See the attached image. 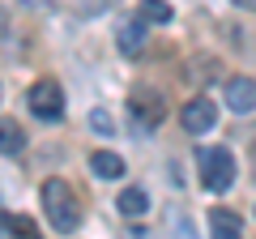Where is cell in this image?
Returning a JSON list of instances; mask_svg holds the SVG:
<instances>
[{
    "instance_id": "obj_4",
    "label": "cell",
    "mask_w": 256,
    "mask_h": 239,
    "mask_svg": "<svg viewBox=\"0 0 256 239\" xmlns=\"http://www.w3.org/2000/svg\"><path fill=\"white\" fill-rule=\"evenodd\" d=\"M26 102H30V111H34L38 120H60L64 116V90H60V82H52V77H43V82L30 86Z\"/></svg>"
},
{
    "instance_id": "obj_3",
    "label": "cell",
    "mask_w": 256,
    "mask_h": 239,
    "mask_svg": "<svg viewBox=\"0 0 256 239\" xmlns=\"http://www.w3.org/2000/svg\"><path fill=\"white\" fill-rule=\"evenodd\" d=\"M128 116H132V124H137V132H154L158 124H162L166 116V102L158 90H132V98H128Z\"/></svg>"
},
{
    "instance_id": "obj_8",
    "label": "cell",
    "mask_w": 256,
    "mask_h": 239,
    "mask_svg": "<svg viewBox=\"0 0 256 239\" xmlns=\"http://www.w3.org/2000/svg\"><path fill=\"white\" fill-rule=\"evenodd\" d=\"M141 47H146V18L124 22V26H120V52L132 56V52H141Z\"/></svg>"
},
{
    "instance_id": "obj_11",
    "label": "cell",
    "mask_w": 256,
    "mask_h": 239,
    "mask_svg": "<svg viewBox=\"0 0 256 239\" xmlns=\"http://www.w3.org/2000/svg\"><path fill=\"white\" fill-rule=\"evenodd\" d=\"M116 205H120V214H124V218H141V214L150 210V196L141 192V188H124Z\"/></svg>"
},
{
    "instance_id": "obj_7",
    "label": "cell",
    "mask_w": 256,
    "mask_h": 239,
    "mask_svg": "<svg viewBox=\"0 0 256 239\" xmlns=\"http://www.w3.org/2000/svg\"><path fill=\"white\" fill-rule=\"evenodd\" d=\"M210 230L214 235H222V239H230V235H244V218H239L235 210H210Z\"/></svg>"
},
{
    "instance_id": "obj_9",
    "label": "cell",
    "mask_w": 256,
    "mask_h": 239,
    "mask_svg": "<svg viewBox=\"0 0 256 239\" xmlns=\"http://www.w3.org/2000/svg\"><path fill=\"white\" fill-rule=\"evenodd\" d=\"M26 150V132L18 120H0V154H22Z\"/></svg>"
},
{
    "instance_id": "obj_13",
    "label": "cell",
    "mask_w": 256,
    "mask_h": 239,
    "mask_svg": "<svg viewBox=\"0 0 256 239\" xmlns=\"http://www.w3.org/2000/svg\"><path fill=\"white\" fill-rule=\"evenodd\" d=\"M94 128H98V132H111V116H107V111H94Z\"/></svg>"
},
{
    "instance_id": "obj_5",
    "label": "cell",
    "mask_w": 256,
    "mask_h": 239,
    "mask_svg": "<svg viewBox=\"0 0 256 239\" xmlns=\"http://www.w3.org/2000/svg\"><path fill=\"white\" fill-rule=\"evenodd\" d=\"M180 124H184V132H192V137H201V132H210L214 124H218V107H214V98H188L184 102V111H180Z\"/></svg>"
},
{
    "instance_id": "obj_2",
    "label": "cell",
    "mask_w": 256,
    "mask_h": 239,
    "mask_svg": "<svg viewBox=\"0 0 256 239\" xmlns=\"http://www.w3.org/2000/svg\"><path fill=\"white\" fill-rule=\"evenodd\" d=\"M201 184L210 192H226L235 184V158H230V150H222V146L201 150Z\"/></svg>"
},
{
    "instance_id": "obj_10",
    "label": "cell",
    "mask_w": 256,
    "mask_h": 239,
    "mask_svg": "<svg viewBox=\"0 0 256 239\" xmlns=\"http://www.w3.org/2000/svg\"><path fill=\"white\" fill-rule=\"evenodd\" d=\"M90 171L98 175V180H120V175H124V158L120 154H102L98 150V154L90 158Z\"/></svg>"
},
{
    "instance_id": "obj_12",
    "label": "cell",
    "mask_w": 256,
    "mask_h": 239,
    "mask_svg": "<svg viewBox=\"0 0 256 239\" xmlns=\"http://www.w3.org/2000/svg\"><path fill=\"white\" fill-rule=\"evenodd\" d=\"M141 18L146 22H171V4L166 0H141Z\"/></svg>"
},
{
    "instance_id": "obj_14",
    "label": "cell",
    "mask_w": 256,
    "mask_h": 239,
    "mask_svg": "<svg viewBox=\"0 0 256 239\" xmlns=\"http://www.w3.org/2000/svg\"><path fill=\"white\" fill-rule=\"evenodd\" d=\"M239 9H248V13H256V0H235Z\"/></svg>"
},
{
    "instance_id": "obj_1",
    "label": "cell",
    "mask_w": 256,
    "mask_h": 239,
    "mask_svg": "<svg viewBox=\"0 0 256 239\" xmlns=\"http://www.w3.org/2000/svg\"><path fill=\"white\" fill-rule=\"evenodd\" d=\"M43 214H47V222H52L60 235H68V230H77L82 226V210H77V196H73V188L64 184V180H43Z\"/></svg>"
},
{
    "instance_id": "obj_6",
    "label": "cell",
    "mask_w": 256,
    "mask_h": 239,
    "mask_svg": "<svg viewBox=\"0 0 256 239\" xmlns=\"http://www.w3.org/2000/svg\"><path fill=\"white\" fill-rule=\"evenodd\" d=\"M222 94H226V107L235 111V116L256 111V82H252V77H230Z\"/></svg>"
}]
</instances>
